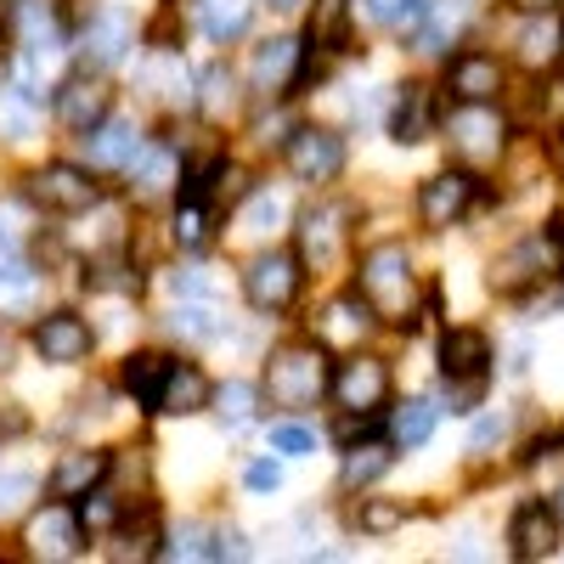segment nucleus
<instances>
[{"label":"nucleus","instance_id":"obj_1","mask_svg":"<svg viewBox=\"0 0 564 564\" xmlns=\"http://www.w3.org/2000/svg\"><path fill=\"white\" fill-rule=\"evenodd\" d=\"M356 294L372 305V316H379V322L412 327L417 322V271H412L406 249L401 243H379L372 254H361Z\"/></svg>","mask_w":564,"mask_h":564},{"label":"nucleus","instance_id":"obj_2","mask_svg":"<svg viewBox=\"0 0 564 564\" xmlns=\"http://www.w3.org/2000/svg\"><path fill=\"white\" fill-rule=\"evenodd\" d=\"M327 384H334V372H327V350L311 339V345H282V350L265 361L260 395H265L271 406L300 412V406H316V401L327 395Z\"/></svg>","mask_w":564,"mask_h":564},{"label":"nucleus","instance_id":"obj_3","mask_svg":"<svg viewBox=\"0 0 564 564\" xmlns=\"http://www.w3.org/2000/svg\"><path fill=\"white\" fill-rule=\"evenodd\" d=\"M446 141H452V153L468 164V170H486V164H497L502 159V148H508V119L491 108V102H457L452 113H446Z\"/></svg>","mask_w":564,"mask_h":564},{"label":"nucleus","instance_id":"obj_4","mask_svg":"<svg viewBox=\"0 0 564 564\" xmlns=\"http://www.w3.org/2000/svg\"><path fill=\"white\" fill-rule=\"evenodd\" d=\"M300 282H305V271H300V254H289V249H271V254H254L249 260V271H243V300L254 305V311H289L294 300H300Z\"/></svg>","mask_w":564,"mask_h":564},{"label":"nucleus","instance_id":"obj_5","mask_svg":"<svg viewBox=\"0 0 564 564\" xmlns=\"http://www.w3.org/2000/svg\"><path fill=\"white\" fill-rule=\"evenodd\" d=\"M29 198L45 215H85V209H97L102 186L90 181V170H79V164H40L29 175Z\"/></svg>","mask_w":564,"mask_h":564},{"label":"nucleus","instance_id":"obj_6","mask_svg":"<svg viewBox=\"0 0 564 564\" xmlns=\"http://www.w3.org/2000/svg\"><path fill=\"white\" fill-rule=\"evenodd\" d=\"M282 164H289L294 181H311V186L334 181V175L345 170V135H339V130H322V124H305V130L289 135Z\"/></svg>","mask_w":564,"mask_h":564},{"label":"nucleus","instance_id":"obj_7","mask_svg":"<svg viewBox=\"0 0 564 564\" xmlns=\"http://www.w3.org/2000/svg\"><path fill=\"white\" fill-rule=\"evenodd\" d=\"M475 193H480V181H475V170H441V175H430L423 181V193H417V220L430 226V231H446V226H457L468 209H475Z\"/></svg>","mask_w":564,"mask_h":564},{"label":"nucleus","instance_id":"obj_8","mask_svg":"<svg viewBox=\"0 0 564 564\" xmlns=\"http://www.w3.org/2000/svg\"><path fill=\"white\" fill-rule=\"evenodd\" d=\"M327 390L339 395L345 412H379V406L390 401V367H384L379 356L350 350V361L334 372V384H327Z\"/></svg>","mask_w":564,"mask_h":564},{"label":"nucleus","instance_id":"obj_9","mask_svg":"<svg viewBox=\"0 0 564 564\" xmlns=\"http://www.w3.org/2000/svg\"><path fill=\"white\" fill-rule=\"evenodd\" d=\"M345 254V209L334 204H311L300 215V265H316V271H334Z\"/></svg>","mask_w":564,"mask_h":564},{"label":"nucleus","instance_id":"obj_10","mask_svg":"<svg viewBox=\"0 0 564 564\" xmlns=\"http://www.w3.org/2000/svg\"><path fill=\"white\" fill-rule=\"evenodd\" d=\"M441 379L446 384H491V339L480 327H452L441 339Z\"/></svg>","mask_w":564,"mask_h":564},{"label":"nucleus","instance_id":"obj_11","mask_svg":"<svg viewBox=\"0 0 564 564\" xmlns=\"http://www.w3.org/2000/svg\"><path fill=\"white\" fill-rule=\"evenodd\" d=\"M34 350H40V361H52V367H74V361H85L90 356V327H85V316H74V311H52V316H40L34 322Z\"/></svg>","mask_w":564,"mask_h":564},{"label":"nucleus","instance_id":"obj_12","mask_svg":"<svg viewBox=\"0 0 564 564\" xmlns=\"http://www.w3.org/2000/svg\"><path fill=\"white\" fill-rule=\"evenodd\" d=\"M23 542H29L34 558H74L79 542H85V525H79V513L68 502H52V508H40L29 520Z\"/></svg>","mask_w":564,"mask_h":564},{"label":"nucleus","instance_id":"obj_13","mask_svg":"<svg viewBox=\"0 0 564 564\" xmlns=\"http://www.w3.org/2000/svg\"><path fill=\"white\" fill-rule=\"evenodd\" d=\"M508 553L520 558V564L553 558V553H558V513L542 508V502H525V508L508 520Z\"/></svg>","mask_w":564,"mask_h":564},{"label":"nucleus","instance_id":"obj_14","mask_svg":"<svg viewBox=\"0 0 564 564\" xmlns=\"http://www.w3.org/2000/svg\"><path fill=\"white\" fill-rule=\"evenodd\" d=\"M130 45H135V23L124 12H97L85 29H79V57L90 68H113L130 57Z\"/></svg>","mask_w":564,"mask_h":564},{"label":"nucleus","instance_id":"obj_15","mask_svg":"<svg viewBox=\"0 0 564 564\" xmlns=\"http://www.w3.org/2000/svg\"><path fill=\"white\" fill-rule=\"evenodd\" d=\"M446 90L457 102H497L502 97V63L491 52H457L446 63Z\"/></svg>","mask_w":564,"mask_h":564},{"label":"nucleus","instance_id":"obj_16","mask_svg":"<svg viewBox=\"0 0 564 564\" xmlns=\"http://www.w3.org/2000/svg\"><path fill=\"white\" fill-rule=\"evenodd\" d=\"M547 265H553V249L542 238H525V243H513L508 254L491 260V289L497 294H525L547 276Z\"/></svg>","mask_w":564,"mask_h":564},{"label":"nucleus","instance_id":"obj_17","mask_svg":"<svg viewBox=\"0 0 564 564\" xmlns=\"http://www.w3.org/2000/svg\"><path fill=\"white\" fill-rule=\"evenodd\" d=\"M108 108H113V90L102 85V79H90V74H74V79H63L57 85V119L68 124V130H90V124H102L108 119Z\"/></svg>","mask_w":564,"mask_h":564},{"label":"nucleus","instance_id":"obj_18","mask_svg":"<svg viewBox=\"0 0 564 564\" xmlns=\"http://www.w3.org/2000/svg\"><path fill=\"white\" fill-rule=\"evenodd\" d=\"M367 327H372V305L361 294H345L316 316V345L322 350H361Z\"/></svg>","mask_w":564,"mask_h":564},{"label":"nucleus","instance_id":"obj_19","mask_svg":"<svg viewBox=\"0 0 564 564\" xmlns=\"http://www.w3.org/2000/svg\"><path fill=\"white\" fill-rule=\"evenodd\" d=\"M175 181H181V159H175V148H164V141H153V148H141V153L130 159V193H135L141 204L170 198Z\"/></svg>","mask_w":564,"mask_h":564},{"label":"nucleus","instance_id":"obj_20","mask_svg":"<svg viewBox=\"0 0 564 564\" xmlns=\"http://www.w3.org/2000/svg\"><path fill=\"white\" fill-rule=\"evenodd\" d=\"M85 153L97 170H130V159L141 153V130L130 119H102L85 130Z\"/></svg>","mask_w":564,"mask_h":564},{"label":"nucleus","instance_id":"obj_21","mask_svg":"<svg viewBox=\"0 0 564 564\" xmlns=\"http://www.w3.org/2000/svg\"><path fill=\"white\" fill-rule=\"evenodd\" d=\"M254 90L260 97H282L289 85H300V40H265L254 52Z\"/></svg>","mask_w":564,"mask_h":564},{"label":"nucleus","instance_id":"obj_22","mask_svg":"<svg viewBox=\"0 0 564 564\" xmlns=\"http://www.w3.org/2000/svg\"><path fill=\"white\" fill-rule=\"evenodd\" d=\"M209 401H215V384L204 379L193 361H175V367H170V379H164V395H159V412H170V417H193V412H204Z\"/></svg>","mask_w":564,"mask_h":564},{"label":"nucleus","instance_id":"obj_23","mask_svg":"<svg viewBox=\"0 0 564 564\" xmlns=\"http://www.w3.org/2000/svg\"><path fill=\"white\" fill-rule=\"evenodd\" d=\"M108 480V452H90V446H79V452H68L57 468H52V497H85V491H97Z\"/></svg>","mask_w":564,"mask_h":564},{"label":"nucleus","instance_id":"obj_24","mask_svg":"<svg viewBox=\"0 0 564 564\" xmlns=\"http://www.w3.org/2000/svg\"><path fill=\"white\" fill-rule=\"evenodd\" d=\"M141 85L153 90V102L175 108V102H193V90H186V63L181 52H170V45H153L148 63H141Z\"/></svg>","mask_w":564,"mask_h":564},{"label":"nucleus","instance_id":"obj_25","mask_svg":"<svg viewBox=\"0 0 564 564\" xmlns=\"http://www.w3.org/2000/svg\"><path fill=\"white\" fill-rule=\"evenodd\" d=\"M457 23H463V7L457 0H423V12L412 18V52H423V57H435V52H446V40L457 34Z\"/></svg>","mask_w":564,"mask_h":564},{"label":"nucleus","instance_id":"obj_26","mask_svg":"<svg viewBox=\"0 0 564 564\" xmlns=\"http://www.w3.org/2000/svg\"><path fill=\"white\" fill-rule=\"evenodd\" d=\"M170 356L164 350H135V356H124V395H135L141 406H153L159 412V395H164V379H170Z\"/></svg>","mask_w":564,"mask_h":564},{"label":"nucleus","instance_id":"obj_27","mask_svg":"<svg viewBox=\"0 0 564 564\" xmlns=\"http://www.w3.org/2000/svg\"><path fill=\"white\" fill-rule=\"evenodd\" d=\"M435 130V90L430 85H401L395 113H390V135L395 141H423Z\"/></svg>","mask_w":564,"mask_h":564},{"label":"nucleus","instance_id":"obj_28","mask_svg":"<svg viewBox=\"0 0 564 564\" xmlns=\"http://www.w3.org/2000/svg\"><path fill=\"white\" fill-rule=\"evenodd\" d=\"M513 52H520L525 68H547L564 57V29L553 23V12H531V23L520 29V40H513Z\"/></svg>","mask_w":564,"mask_h":564},{"label":"nucleus","instance_id":"obj_29","mask_svg":"<svg viewBox=\"0 0 564 564\" xmlns=\"http://www.w3.org/2000/svg\"><path fill=\"white\" fill-rule=\"evenodd\" d=\"M198 23L215 45H231L243 40L249 23H254V0H198Z\"/></svg>","mask_w":564,"mask_h":564},{"label":"nucleus","instance_id":"obj_30","mask_svg":"<svg viewBox=\"0 0 564 564\" xmlns=\"http://www.w3.org/2000/svg\"><path fill=\"white\" fill-rule=\"evenodd\" d=\"M238 102H243L238 74H231L226 63H215V68L204 74V85H198V113H204L209 124H220V119H231V113H238Z\"/></svg>","mask_w":564,"mask_h":564},{"label":"nucleus","instance_id":"obj_31","mask_svg":"<svg viewBox=\"0 0 564 564\" xmlns=\"http://www.w3.org/2000/svg\"><path fill=\"white\" fill-rule=\"evenodd\" d=\"M34 124H40V102L7 79V85H0V135H7V141H29Z\"/></svg>","mask_w":564,"mask_h":564},{"label":"nucleus","instance_id":"obj_32","mask_svg":"<svg viewBox=\"0 0 564 564\" xmlns=\"http://www.w3.org/2000/svg\"><path fill=\"white\" fill-rule=\"evenodd\" d=\"M350 525H356L361 536H395V531L406 525V508L390 502V497H361L356 513H350Z\"/></svg>","mask_w":564,"mask_h":564},{"label":"nucleus","instance_id":"obj_33","mask_svg":"<svg viewBox=\"0 0 564 564\" xmlns=\"http://www.w3.org/2000/svg\"><path fill=\"white\" fill-rule=\"evenodd\" d=\"M40 289V271L18 254H0V311H23Z\"/></svg>","mask_w":564,"mask_h":564},{"label":"nucleus","instance_id":"obj_34","mask_svg":"<svg viewBox=\"0 0 564 564\" xmlns=\"http://www.w3.org/2000/svg\"><path fill=\"white\" fill-rule=\"evenodd\" d=\"M435 435V406L430 401H406V406H395L390 412V441L395 446H423V441H430Z\"/></svg>","mask_w":564,"mask_h":564},{"label":"nucleus","instance_id":"obj_35","mask_svg":"<svg viewBox=\"0 0 564 564\" xmlns=\"http://www.w3.org/2000/svg\"><path fill=\"white\" fill-rule=\"evenodd\" d=\"M220 327H226V316H220L204 294H186V300H181V311H175V334H181V339H215Z\"/></svg>","mask_w":564,"mask_h":564},{"label":"nucleus","instance_id":"obj_36","mask_svg":"<svg viewBox=\"0 0 564 564\" xmlns=\"http://www.w3.org/2000/svg\"><path fill=\"white\" fill-rule=\"evenodd\" d=\"M390 463H395V452L379 446V441H372V446H350V457H345V468H339V480H345L350 491H356V486H372Z\"/></svg>","mask_w":564,"mask_h":564},{"label":"nucleus","instance_id":"obj_37","mask_svg":"<svg viewBox=\"0 0 564 564\" xmlns=\"http://www.w3.org/2000/svg\"><path fill=\"white\" fill-rule=\"evenodd\" d=\"M345 18H350V0H316V12H311V45L339 52V45H345Z\"/></svg>","mask_w":564,"mask_h":564},{"label":"nucleus","instance_id":"obj_38","mask_svg":"<svg viewBox=\"0 0 564 564\" xmlns=\"http://www.w3.org/2000/svg\"><path fill=\"white\" fill-rule=\"evenodd\" d=\"M209 220H215V215H209L204 198H186V204L175 209V243H181V249H204V243H209Z\"/></svg>","mask_w":564,"mask_h":564},{"label":"nucleus","instance_id":"obj_39","mask_svg":"<svg viewBox=\"0 0 564 564\" xmlns=\"http://www.w3.org/2000/svg\"><path fill=\"white\" fill-rule=\"evenodd\" d=\"M85 282H90L97 294H135V289H141V271H135L130 260H97Z\"/></svg>","mask_w":564,"mask_h":564},{"label":"nucleus","instance_id":"obj_40","mask_svg":"<svg viewBox=\"0 0 564 564\" xmlns=\"http://www.w3.org/2000/svg\"><path fill=\"white\" fill-rule=\"evenodd\" d=\"M79 525L90 531V536H102V531H113L119 525V497L113 491H85V502H79Z\"/></svg>","mask_w":564,"mask_h":564},{"label":"nucleus","instance_id":"obj_41","mask_svg":"<svg viewBox=\"0 0 564 564\" xmlns=\"http://www.w3.org/2000/svg\"><path fill=\"white\" fill-rule=\"evenodd\" d=\"M356 7L372 23H390V29H412V18L423 12V0H356Z\"/></svg>","mask_w":564,"mask_h":564},{"label":"nucleus","instance_id":"obj_42","mask_svg":"<svg viewBox=\"0 0 564 564\" xmlns=\"http://www.w3.org/2000/svg\"><path fill=\"white\" fill-rule=\"evenodd\" d=\"M271 452H282V457H311V452H316V435L305 430V423H271Z\"/></svg>","mask_w":564,"mask_h":564},{"label":"nucleus","instance_id":"obj_43","mask_svg":"<svg viewBox=\"0 0 564 564\" xmlns=\"http://www.w3.org/2000/svg\"><path fill=\"white\" fill-rule=\"evenodd\" d=\"M254 390L249 384H220L215 390V406H220V417H231V423H243V417H254Z\"/></svg>","mask_w":564,"mask_h":564},{"label":"nucleus","instance_id":"obj_44","mask_svg":"<svg viewBox=\"0 0 564 564\" xmlns=\"http://www.w3.org/2000/svg\"><path fill=\"white\" fill-rule=\"evenodd\" d=\"M29 497H34V475H23V468L0 475V520H7V513H18Z\"/></svg>","mask_w":564,"mask_h":564},{"label":"nucleus","instance_id":"obj_45","mask_svg":"<svg viewBox=\"0 0 564 564\" xmlns=\"http://www.w3.org/2000/svg\"><path fill=\"white\" fill-rule=\"evenodd\" d=\"M170 558H215V542H209V531L204 525H186L181 536H175V547H164Z\"/></svg>","mask_w":564,"mask_h":564},{"label":"nucleus","instance_id":"obj_46","mask_svg":"<svg viewBox=\"0 0 564 564\" xmlns=\"http://www.w3.org/2000/svg\"><path fill=\"white\" fill-rule=\"evenodd\" d=\"M502 435H508V417H502V412H491V417H480V423H475V441H468V452H491Z\"/></svg>","mask_w":564,"mask_h":564},{"label":"nucleus","instance_id":"obj_47","mask_svg":"<svg viewBox=\"0 0 564 564\" xmlns=\"http://www.w3.org/2000/svg\"><path fill=\"white\" fill-rule=\"evenodd\" d=\"M243 480H249V491H276V486H282V468H276L271 457H260V463H249Z\"/></svg>","mask_w":564,"mask_h":564},{"label":"nucleus","instance_id":"obj_48","mask_svg":"<svg viewBox=\"0 0 564 564\" xmlns=\"http://www.w3.org/2000/svg\"><path fill=\"white\" fill-rule=\"evenodd\" d=\"M276 215H282V204H276V198H254V215H249L254 226H249V231H265Z\"/></svg>","mask_w":564,"mask_h":564},{"label":"nucleus","instance_id":"obj_49","mask_svg":"<svg viewBox=\"0 0 564 564\" xmlns=\"http://www.w3.org/2000/svg\"><path fill=\"white\" fill-rule=\"evenodd\" d=\"M513 7H520V12H553L558 0H513Z\"/></svg>","mask_w":564,"mask_h":564},{"label":"nucleus","instance_id":"obj_50","mask_svg":"<svg viewBox=\"0 0 564 564\" xmlns=\"http://www.w3.org/2000/svg\"><path fill=\"white\" fill-rule=\"evenodd\" d=\"M553 513H558V525H564V486H558V497H553Z\"/></svg>","mask_w":564,"mask_h":564},{"label":"nucleus","instance_id":"obj_51","mask_svg":"<svg viewBox=\"0 0 564 564\" xmlns=\"http://www.w3.org/2000/svg\"><path fill=\"white\" fill-rule=\"evenodd\" d=\"M271 7H276V12H294V7H300V0H271Z\"/></svg>","mask_w":564,"mask_h":564},{"label":"nucleus","instance_id":"obj_52","mask_svg":"<svg viewBox=\"0 0 564 564\" xmlns=\"http://www.w3.org/2000/svg\"><path fill=\"white\" fill-rule=\"evenodd\" d=\"M7 356H12V345H7V339H0V372H7Z\"/></svg>","mask_w":564,"mask_h":564},{"label":"nucleus","instance_id":"obj_53","mask_svg":"<svg viewBox=\"0 0 564 564\" xmlns=\"http://www.w3.org/2000/svg\"><path fill=\"white\" fill-rule=\"evenodd\" d=\"M558 164H564V135H558Z\"/></svg>","mask_w":564,"mask_h":564},{"label":"nucleus","instance_id":"obj_54","mask_svg":"<svg viewBox=\"0 0 564 564\" xmlns=\"http://www.w3.org/2000/svg\"><path fill=\"white\" fill-rule=\"evenodd\" d=\"M558 226H564V220H558ZM558 238H564V231H558Z\"/></svg>","mask_w":564,"mask_h":564}]
</instances>
